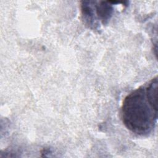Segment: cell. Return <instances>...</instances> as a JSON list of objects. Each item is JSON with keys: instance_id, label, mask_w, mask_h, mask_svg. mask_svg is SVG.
Masks as SVG:
<instances>
[{"instance_id": "cell-3", "label": "cell", "mask_w": 158, "mask_h": 158, "mask_svg": "<svg viewBox=\"0 0 158 158\" xmlns=\"http://www.w3.org/2000/svg\"><path fill=\"white\" fill-rule=\"evenodd\" d=\"M81 11L85 23L90 28L94 27L95 25V17L94 10L91 4V1H82L81 4Z\"/></svg>"}, {"instance_id": "cell-1", "label": "cell", "mask_w": 158, "mask_h": 158, "mask_svg": "<svg viewBox=\"0 0 158 158\" xmlns=\"http://www.w3.org/2000/svg\"><path fill=\"white\" fill-rule=\"evenodd\" d=\"M157 77L128 94L124 99L121 116L125 126L134 133L146 135L157 120Z\"/></svg>"}, {"instance_id": "cell-2", "label": "cell", "mask_w": 158, "mask_h": 158, "mask_svg": "<svg viewBox=\"0 0 158 158\" xmlns=\"http://www.w3.org/2000/svg\"><path fill=\"white\" fill-rule=\"evenodd\" d=\"M96 13L103 24H106L112 17L113 6L112 2L100 1L94 5Z\"/></svg>"}]
</instances>
